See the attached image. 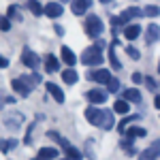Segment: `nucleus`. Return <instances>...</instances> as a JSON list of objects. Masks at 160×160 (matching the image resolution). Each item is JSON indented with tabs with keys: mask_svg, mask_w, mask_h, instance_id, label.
<instances>
[{
	"mask_svg": "<svg viewBox=\"0 0 160 160\" xmlns=\"http://www.w3.org/2000/svg\"><path fill=\"white\" fill-rule=\"evenodd\" d=\"M124 98H126V102H141V92L137 88H130L124 92Z\"/></svg>",
	"mask_w": 160,
	"mask_h": 160,
	"instance_id": "19",
	"label": "nucleus"
},
{
	"mask_svg": "<svg viewBox=\"0 0 160 160\" xmlns=\"http://www.w3.org/2000/svg\"><path fill=\"white\" fill-rule=\"evenodd\" d=\"M139 34H141V26L139 24H130V26H126V30H124V37L128 38V41L139 38Z\"/></svg>",
	"mask_w": 160,
	"mask_h": 160,
	"instance_id": "14",
	"label": "nucleus"
},
{
	"mask_svg": "<svg viewBox=\"0 0 160 160\" xmlns=\"http://www.w3.org/2000/svg\"><path fill=\"white\" fill-rule=\"evenodd\" d=\"M22 124H24V115H22V113H9V115L4 118V126L11 128V130H17Z\"/></svg>",
	"mask_w": 160,
	"mask_h": 160,
	"instance_id": "5",
	"label": "nucleus"
},
{
	"mask_svg": "<svg viewBox=\"0 0 160 160\" xmlns=\"http://www.w3.org/2000/svg\"><path fill=\"white\" fill-rule=\"evenodd\" d=\"M100 113H102V109H98V107H88L86 118L90 120V124L98 126V124H100Z\"/></svg>",
	"mask_w": 160,
	"mask_h": 160,
	"instance_id": "8",
	"label": "nucleus"
},
{
	"mask_svg": "<svg viewBox=\"0 0 160 160\" xmlns=\"http://www.w3.org/2000/svg\"><path fill=\"white\" fill-rule=\"evenodd\" d=\"M22 62H24L28 68H38V62H41V60H38V56L32 49L26 47V49L22 51Z\"/></svg>",
	"mask_w": 160,
	"mask_h": 160,
	"instance_id": "4",
	"label": "nucleus"
},
{
	"mask_svg": "<svg viewBox=\"0 0 160 160\" xmlns=\"http://www.w3.org/2000/svg\"><path fill=\"white\" fill-rule=\"evenodd\" d=\"M45 66H47L49 73H56V71L60 68V64H58V60H56V56H51V53L45 56Z\"/></svg>",
	"mask_w": 160,
	"mask_h": 160,
	"instance_id": "21",
	"label": "nucleus"
},
{
	"mask_svg": "<svg viewBox=\"0 0 160 160\" xmlns=\"http://www.w3.org/2000/svg\"><path fill=\"white\" fill-rule=\"evenodd\" d=\"M124 135H126V139L135 141V139H139V137H145V135H148V130H145V128H141V126H132V128L124 130Z\"/></svg>",
	"mask_w": 160,
	"mask_h": 160,
	"instance_id": "9",
	"label": "nucleus"
},
{
	"mask_svg": "<svg viewBox=\"0 0 160 160\" xmlns=\"http://www.w3.org/2000/svg\"><path fill=\"white\" fill-rule=\"evenodd\" d=\"M115 49H118V43L113 41V43H111V51H109L111 64H113V68H122V64H120V60H118V56H115Z\"/></svg>",
	"mask_w": 160,
	"mask_h": 160,
	"instance_id": "23",
	"label": "nucleus"
},
{
	"mask_svg": "<svg viewBox=\"0 0 160 160\" xmlns=\"http://www.w3.org/2000/svg\"><path fill=\"white\" fill-rule=\"evenodd\" d=\"M158 148H160V143L154 141V145H152L148 152H143V154L139 156V160H158Z\"/></svg>",
	"mask_w": 160,
	"mask_h": 160,
	"instance_id": "11",
	"label": "nucleus"
},
{
	"mask_svg": "<svg viewBox=\"0 0 160 160\" xmlns=\"http://www.w3.org/2000/svg\"><path fill=\"white\" fill-rule=\"evenodd\" d=\"M9 17H11V19H17V22H22V13H19V9H17V7H9Z\"/></svg>",
	"mask_w": 160,
	"mask_h": 160,
	"instance_id": "29",
	"label": "nucleus"
},
{
	"mask_svg": "<svg viewBox=\"0 0 160 160\" xmlns=\"http://www.w3.org/2000/svg\"><path fill=\"white\" fill-rule=\"evenodd\" d=\"M38 158H41V160H56V158H58V149H56V148H41Z\"/></svg>",
	"mask_w": 160,
	"mask_h": 160,
	"instance_id": "16",
	"label": "nucleus"
},
{
	"mask_svg": "<svg viewBox=\"0 0 160 160\" xmlns=\"http://www.w3.org/2000/svg\"><path fill=\"white\" fill-rule=\"evenodd\" d=\"M120 86H122V83H120L118 79H113V77H111L109 81H107V88H109V92H118V90H120Z\"/></svg>",
	"mask_w": 160,
	"mask_h": 160,
	"instance_id": "30",
	"label": "nucleus"
},
{
	"mask_svg": "<svg viewBox=\"0 0 160 160\" xmlns=\"http://www.w3.org/2000/svg\"><path fill=\"white\" fill-rule=\"evenodd\" d=\"M88 100L90 102H105L107 100V92H102V90H90L88 92Z\"/></svg>",
	"mask_w": 160,
	"mask_h": 160,
	"instance_id": "15",
	"label": "nucleus"
},
{
	"mask_svg": "<svg viewBox=\"0 0 160 160\" xmlns=\"http://www.w3.org/2000/svg\"><path fill=\"white\" fill-rule=\"evenodd\" d=\"M98 126H102L105 130H111L113 128V113L107 109H102V113H100V124Z\"/></svg>",
	"mask_w": 160,
	"mask_h": 160,
	"instance_id": "10",
	"label": "nucleus"
},
{
	"mask_svg": "<svg viewBox=\"0 0 160 160\" xmlns=\"http://www.w3.org/2000/svg\"><path fill=\"white\" fill-rule=\"evenodd\" d=\"M11 86H13V90H15V92H17L19 96H28V94L32 92V90H30V88L26 86V83L22 81V79H13V81H11Z\"/></svg>",
	"mask_w": 160,
	"mask_h": 160,
	"instance_id": "12",
	"label": "nucleus"
},
{
	"mask_svg": "<svg viewBox=\"0 0 160 160\" xmlns=\"http://www.w3.org/2000/svg\"><path fill=\"white\" fill-rule=\"evenodd\" d=\"M81 62L88 64V66H100V64H102V51H100L98 45L86 47L83 53H81Z\"/></svg>",
	"mask_w": 160,
	"mask_h": 160,
	"instance_id": "1",
	"label": "nucleus"
},
{
	"mask_svg": "<svg viewBox=\"0 0 160 160\" xmlns=\"http://www.w3.org/2000/svg\"><path fill=\"white\" fill-rule=\"evenodd\" d=\"M90 79H94L96 83H100V86H102V83H107V81L111 79V75H109V71H107V68H100V71H96V73L90 75Z\"/></svg>",
	"mask_w": 160,
	"mask_h": 160,
	"instance_id": "13",
	"label": "nucleus"
},
{
	"mask_svg": "<svg viewBox=\"0 0 160 160\" xmlns=\"http://www.w3.org/2000/svg\"><path fill=\"white\" fill-rule=\"evenodd\" d=\"M113 111H118V113H128V102H126V100H115Z\"/></svg>",
	"mask_w": 160,
	"mask_h": 160,
	"instance_id": "27",
	"label": "nucleus"
},
{
	"mask_svg": "<svg viewBox=\"0 0 160 160\" xmlns=\"http://www.w3.org/2000/svg\"><path fill=\"white\" fill-rule=\"evenodd\" d=\"M135 120H139V115H135V118H132V115H130V118H126V120H122V124H120V126H118V128H120V130H126V126H128V124L130 122H135Z\"/></svg>",
	"mask_w": 160,
	"mask_h": 160,
	"instance_id": "33",
	"label": "nucleus"
},
{
	"mask_svg": "<svg viewBox=\"0 0 160 160\" xmlns=\"http://www.w3.org/2000/svg\"><path fill=\"white\" fill-rule=\"evenodd\" d=\"M34 160H41V158H34Z\"/></svg>",
	"mask_w": 160,
	"mask_h": 160,
	"instance_id": "41",
	"label": "nucleus"
},
{
	"mask_svg": "<svg viewBox=\"0 0 160 160\" xmlns=\"http://www.w3.org/2000/svg\"><path fill=\"white\" fill-rule=\"evenodd\" d=\"M158 32H160L158 24H149V28H148V37H145L148 45H152V43H156V41H158Z\"/></svg>",
	"mask_w": 160,
	"mask_h": 160,
	"instance_id": "18",
	"label": "nucleus"
},
{
	"mask_svg": "<svg viewBox=\"0 0 160 160\" xmlns=\"http://www.w3.org/2000/svg\"><path fill=\"white\" fill-rule=\"evenodd\" d=\"M28 9L34 13V15H43V7L38 4L37 0H28Z\"/></svg>",
	"mask_w": 160,
	"mask_h": 160,
	"instance_id": "26",
	"label": "nucleus"
},
{
	"mask_svg": "<svg viewBox=\"0 0 160 160\" xmlns=\"http://www.w3.org/2000/svg\"><path fill=\"white\" fill-rule=\"evenodd\" d=\"M62 79H64V83H75V81H77V73H75L73 66H68V68L62 73Z\"/></svg>",
	"mask_w": 160,
	"mask_h": 160,
	"instance_id": "22",
	"label": "nucleus"
},
{
	"mask_svg": "<svg viewBox=\"0 0 160 160\" xmlns=\"http://www.w3.org/2000/svg\"><path fill=\"white\" fill-rule=\"evenodd\" d=\"M64 152H66V156H68V160H81V152L79 149H75L71 143L64 148Z\"/></svg>",
	"mask_w": 160,
	"mask_h": 160,
	"instance_id": "24",
	"label": "nucleus"
},
{
	"mask_svg": "<svg viewBox=\"0 0 160 160\" xmlns=\"http://www.w3.org/2000/svg\"><path fill=\"white\" fill-rule=\"evenodd\" d=\"M47 92L56 98V102H64V92H62L56 83H47Z\"/></svg>",
	"mask_w": 160,
	"mask_h": 160,
	"instance_id": "17",
	"label": "nucleus"
},
{
	"mask_svg": "<svg viewBox=\"0 0 160 160\" xmlns=\"http://www.w3.org/2000/svg\"><path fill=\"white\" fill-rule=\"evenodd\" d=\"M62 11H64V9H62L60 2H47V4H45V9H43V13H45L47 17H60Z\"/></svg>",
	"mask_w": 160,
	"mask_h": 160,
	"instance_id": "6",
	"label": "nucleus"
},
{
	"mask_svg": "<svg viewBox=\"0 0 160 160\" xmlns=\"http://www.w3.org/2000/svg\"><path fill=\"white\" fill-rule=\"evenodd\" d=\"M62 60H64V64H66V66H75V62H77V58H75V53L71 49H68V47H62Z\"/></svg>",
	"mask_w": 160,
	"mask_h": 160,
	"instance_id": "20",
	"label": "nucleus"
},
{
	"mask_svg": "<svg viewBox=\"0 0 160 160\" xmlns=\"http://www.w3.org/2000/svg\"><path fill=\"white\" fill-rule=\"evenodd\" d=\"M143 81H145V86H148L152 92H156V90H158V83H156V79H152V77H145Z\"/></svg>",
	"mask_w": 160,
	"mask_h": 160,
	"instance_id": "32",
	"label": "nucleus"
},
{
	"mask_svg": "<svg viewBox=\"0 0 160 160\" xmlns=\"http://www.w3.org/2000/svg\"><path fill=\"white\" fill-rule=\"evenodd\" d=\"M4 105H7V96H4V92L0 90V109H2Z\"/></svg>",
	"mask_w": 160,
	"mask_h": 160,
	"instance_id": "36",
	"label": "nucleus"
},
{
	"mask_svg": "<svg viewBox=\"0 0 160 160\" xmlns=\"http://www.w3.org/2000/svg\"><path fill=\"white\" fill-rule=\"evenodd\" d=\"M100 2H105V4H109V2H111V0H100Z\"/></svg>",
	"mask_w": 160,
	"mask_h": 160,
	"instance_id": "39",
	"label": "nucleus"
},
{
	"mask_svg": "<svg viewBox=\"0 0 160 160\" xmlns=\"http://www.w3.org/2000/svg\"><path fill=\"white\" fill-rule=\"evenodd\" d=\"M86 32H88V37H92V38H98L102 34V22H100V17H96V15L86 17Z\"/></svg>",
	"mask_w": 160,
	"mask_h": 160,
	"instance_id": "2",
	"label": "nucleus"
},
{
	"mask_svg": "<svg viewBox=\"0 0 160 160\" xmlns=\"http://www.w3.org/2000/svg\"><path fill=\"white\" fill-rule=\"evenodd\" d=\"M62 2H71V0H60V4H62Z\"/></svg>",
	"mask_w": 160,
	"mask_h": 160,
	"instance_id": "40",
	"label": "nucleus"
},
{
	"mask_svg": "<svg viewBox=\"0 0 160 160\" xmlns=\"http://www.w3.org/2000/svg\"><path fill=\"white\" fill-rule=\"evenodd\" d=\"M132 81H135V83H139V81H143V77H141L139 73H135V75H132Z\"/></svg>",
	"mask_w": 160,
	"mask_h": 160,
	"instance_id": "38",
	"label": "nucleus"
},
{
	"mask_svg": "<svg viewBox=\"0 0 160 160\" xmlns=\"http://www.w3.org/2000/svg\"><path fill=\"white\" fill-rule=\"evenodd\" d=\"M71 4H73V13L75 15H83V13L90 9L92 0H71Z\"/></svg>",
	"mask_w": 160,
	"mask_h": 160,
	"instance_id": "7",
	"label": "nucleus"
},
{
	"mask_svg": "<svg viewBox=\"0 0 160 160\" xmlns=\"http://www.w3.org/2000/svg\"><path fill=\"white\" fill-rule=\"evenodd\" d=\"M7 66H9V60H7V58H2V56H0V68H7Z\"/></svg>",
	"mask_w": 160,
	"mask_h": 160,
	"instance_id": "37",
	"label": "nucleus"
},
{
	"mask_svg": "<svg viewBox=\"0 0 160 160\" xmlns=\"http://www.w3.org/2000/svg\"><path fill=\"white\" fill-rule=\"evenodd\" d=\"M128 56H130V58H132V60H139V58H141V53H139V51L135 49V47H132V45H130V47H128Z\"/></svg>",
	"mask_w": 160,
	"mask_h": 160,
	"instance_id": "35",
	"label": "nucleus"
},
{
	"mask_svg": "<svg viewBox=\"0 0 160 160\" xmlns=\"http://www.w3.org/2000/svg\"><path fill=\"white\" fill-rule=\"evenodd\" d=\"M19 79H22V81H24L30 90L34 88V83H38V81H41V77H38V75H32V77H19Z\"/></svg>",
	"mask_w": 160,
	"mask_h": 160,
	"instance_id": "25",
	"label": "nucleus"
},
{
	"mask_svg": "<svg viewBox=\"0 0 160 160\" xmlns=\"http://www.w3.org/2000/svg\"><path fill=\"white\" fill-rule=\"evenodd\" d=\"M145 15H148V17H156V15H158V7H156V4H149V7H145Z\"/></svg>",
	"mask_w": 160,
	"mask_h": 160,
	"instance_id": "31",
	"label": "nucleus"
},
{
	"mask_svg": "<svg viewBox=\"0 0 160 160\" xmlns=\"http://www.w3.org/2000/svg\"><path fill=\"white\" fill-rule=\"evenodd\" d=\"M15 145H17V141H15V139H11V141H0V149H2L4 154H7L11 148H15Z\"/></svg>",
	"mask_w": 160,
	"mask_h": 160,
	"instance_id": "28",
	"label": "nucleus"
},
{
	"mask_svg": "<svg viewBox=\"0 0 160 160\" xmlns=\"http://www.w3.org/2000/svg\"><path fill=\"white\" fill-rule=\"evenodd\" d=\"M139 17H141V11L137 7H130V9L122 11L113 19V26H124V24H128V22H132V19H139Z\"/></svg>",
	"mask_w": 160,
	"mask_h": 160,
	"instance_id": "3",
	"label": "nucleus"
},
{
	"mask_svg": "<svg viewBox=\"0 0 160 160\" xmlns=\"http://www.w3.org/2000/svg\"><path fill=\"white\" fill-rule=\"evenodd\" d=\"M9 28H11V22H9V17H2V15H0V30H4V32H7Z\"/></svg>",
	"mask_w": 160,
	"mask_h": 160,
	"instance_id": "34",
	"label": "nucleus"
}]
</instances>
